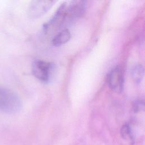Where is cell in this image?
I'll return each instance as SVG.
<instances>
[{
	"instance_id": "6da1fadb",
	"label": "cell",
	"mask_w": 145,
	"mask_h": 145,
	"mask_svg": "<svg viewBox=\"0 0 145 145\" xmlns=\"http://www.w3.org/2000/svg\"><path fill=\"white\" fill-rule=\"evenodd\" d=\"M22 106L21 99L14 91L0 86V111L6 113L19 112Z\"/></svg>"
},
{
	"instance_id": "7a4b0ae2",
	"label": "cell",
	"mask_w": 145,
	"mask_h": 145,
	"mask_svg": "<svg viewBox=\"0 0 145 145\" xmlns=\"http://www.w3.org/2000/svg\"><path fill=\"white\" fill-rule=\"evenodd\" d=\"M55 66L53 63L42 60L35 61L32 65L33 75L40 82L48 83L53 78Z\"/></svg>"
},
{
	"instance_id": "3957f363",
	"label": "cell",
	"mask_w": 145,
	"mask_h": 145,
	"mask_svg": "<svg viewBox=\"0 0 145 145\" xmlns=\"http://www.w3.org/2000/svg\"><path fill=\"white\" fill-rule=\"evenodd\" d=\"M67 13V2L61 5L50 19L43 25L45 32L49 33L62 27L66 23L69 22Z\"/></svg>"
},
{
	"instance_id": "277c9868",
	"label": "cell",
	"mask_w": 145,
	"mask_h": 145,
	"mask_svg": "<svg viewBox=\"0 0 145 145\" xmlns=\"http://www.w3.org/2000/svg\"><path fill=\"white\" fill-rule=\"evenodd\" d=\"M54 1H33L28 7V14L31 19H37L49 10L55 3Z\"/></svg>"
},
{
	"instance_id": "5b68a950",
	"label": "cell",
	"mask_w": 145,
	"mask_h": 145,
	"mask_svg": "<svg viewBox=\"0 0 145 145\" xmlns=\"http://www.w3.org/2000/svg\"><path fill=\"white\" fill-rule=\"evenodd\" d=\"M108 83L109 87L116 92H121L123 91L124 77L123 70L120 66H117L109 72Z\"/></svg>"
},
{
	"instance_id": "8992f818",
	"label": "cell",
	"mask_w": 145,
	"mask_h": 145,
	"mask_svg": "<svg viewBox=\"0 0 145 145\" xmlns=\"http://www.w3.org/2000/svg\"><path fill=\"white\" fill-rule=\"evenodd\" d=\"M87 2L85 1H73L67 2V8L70 22L80 17L85 11Z\"/></svg>"
},
{
	"instance_id": "52a82bcc",
	"label": "cell",
	"mask_w": 145,
	"mask_h": 145,
	"mask_svg": "<svg viewBox=\"0 0 145 145\" xmlns=\"http://www.w3.org/2000/svg\"><path fill=\"white\" fill-rule=\"evenodd\" d=\"M71 38V33L68 29H64L58 33L53 39L52 44L55 46H59L67 42Z\"/></svg>"
},
{
	"instance_id": "ba28073f",
	"label": "cell",
	"mask_w": 145,
	"mask_h": 145,
	"mask_svg": "<svg viewBox=\"0 0 145 145\" xmlns=\"http://www.w3.org/2000/svg\"><path fill=\"white\" fill-rule=\"evenodd\" d=\"M131 76L136 84L141 82L144 76V68L141 64H137L134 66L131 69Z\"/></svg>"
},
{
	"instance_id": "9c48e42d",
	"label": "cell",
	"mask_w": 145,
	"mask_h": 145,
	"mask_svg": "<svg viewBox=\"0 0 145 145\" xmlns=\"http://www.w3.org/2000/svg\"><path fill=\"white\" fill-rule=\"evenodd\" d=\"M120 133L121 137L124 139H127L131 137V130L130 126L128 124H125L123 125L120 130Z\"/></svg>"
},
{
	"instance_id": "30bf717a",
	"label": "cell",
	"mask_w": 145,
	"mask_h": 145,
	"mask_svg": "<svg viewBox=\"0 0 145 145\" xmlns=\"http://www.w3.org/2000/svg\"><path fill=\"white\" fill-rule=\"evenodd\" d=\"M133 109L135 112H139L144 108V103L142 100H137L133 105Z\"/></svg>"
}]
</instances>
